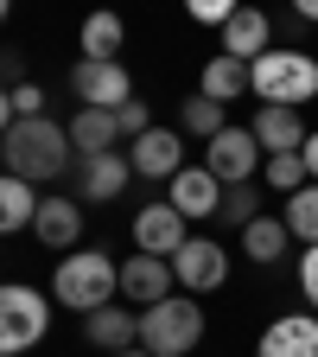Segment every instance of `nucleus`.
<instances>
[{
    "mask_svg": "<svg viewBox=\"0 0 318 357\" xmlns=\"http://www.w3.org/2000/svg\"><path fill=\"white\" fill-rule=\"evenodd\" d=\"M70 128H58L51 115H38V121H13L7 134H0V160H7V172L13 178H58L64 166H70Z\"/></svg>",
    "mask_w": 318,
    "mask_h": 357,
    "instance_id": "1",
    "label": "nucleus"
},
{
    "mask_svg": "<svg viewBox=\"0 0 318 357\" xmlns=\"http://www.w3.org/2000/svg\"><path fill=\"white\" fill-rule=\"evenodd\" d=\"M115 287H121V268H115L102 249H77V255H64V261H58V275H51L58 306H77V312L109 306Z\"/></svg>",
    "mask_w": 318,
    "mask_h": 357,
    "instance_id": "2",
    "label": "nucleus"
},
{
    "mask_svg": "<svg viewBox=\"0 0 318 357\" xmlns=\"http://www.w3.org/2000/svg\"><path fill=\"white\" fill-rule=\"evenodd\" d=\"M255 70V96L261 102H312L318 96V58L312 52H267L248 64Z\"/></svg>",
    "mask_w": 318,
    "mask_h": 357,
    "instance_id": "3",
    "label": "nucleus"
},
{
    "mask_svg": "<svg viewBox=\"0 0 318 357\" xmlns=\"http://www.w3.org/2000/svg\"><path fill=\"white\" fill-rule=\"evenodd\" d=\"M198 338H204V306H191V300H159L141 312V344L153 357H185Z\"/></svg>",
    "mask_w": 318,
    "mask_h": 357,
    "instance_id": "4",
    "label": "nucleus"
},
{
    "mask_svg": "<svg viewBox=\"0 0 318 357\" xmlns=\"http://www.w3.org/2000/svg\"><path fill=\"white\" fill-rule=\"evenodd\" d=\"M45 332H51V306L38 300V287L7 281V287H0V351L19 357V351H32Z\"/></svg>",
    "mask_w": 318,
    "mask_h": 357,
    "instance_id": "5",
    "label": "nucleus"
},
{
    "mask_svg": "<svg viewBox=\"0 0 318 357\" xmlns=\"http://www.w3.org/2000/svg\"><path fill=\"white\" fill-rule=\"evenodd\" d=\"M70 89H77L83 109H121V102H134V83H127L121 58H83L70 70Z\"/></svg>",
    "mask_w": 318,
    "mask_h": 357,
    "instance_id": "6",
    "label": "nucleus"
},
{
    "mask_svg": "<svg viewBox=\"0 0 318 357\" xmlns=\"http://www.w3.org/2000/svg\"><path fill=\"white\" fill-rule=\"evenodd\" d=\"M267 160V147L255 141V128H223L216 141H210V172L223 178V185H255V166Z\"/></svg>",
    "mask_w": 318,
    "mask_h": 357,
    "instance_id": "7",
    "label": "nucleus"
},
{
    "mask_svg": "<svg viewBox=\"0 0 318 357\" xmlns=\"http://www.w3.org/2000/svg\"><path fill=\"white\" fill-rule=\"evenodd\" d=\"M172 275H178L185 294H216L223 281H230V249L210 243V236H191L185 249L172 255Z\"/></svg>",
    "mask_w": 318,
    "mask_h": 357,
    "instance_id": "8",
    "label": "nucleus"
},
{
    "mask_svg": "<svg viewBox=\"0 0 318 357\" xmlns=\"http://www.w3.org/2000/svg\"><path fill=\"white\" fill-rule=\"evenodd\" d=\"M191 236H185V211L178 204H141L134 211V249L141 255H178Z\"/></svg>",
    "mask_w": 318,
    "mask_h": 357,
    "instance_id": "9",
    "label": "nucleus"
},
{
    "mask_svg": "<svg viewBox=\"0 0 318 357\" xmlns=\"http://www.w3.org/2000/svg\"><path fill=\"white\" fill-rule=\"evenodd\" d=\"M172 255H127L121 261V294L134 300V306H159V300H172Z\"/></svg>",
    "mask_w": 318,
    "mask_h": 357,
    "instance_id": "10",
    "label": "nucleus"
},
{
    "mask_svg": "<svg viewBox=\"0 0 318 357\" xmlns=\"http://www.w3.org/2000/svg\"><path fill=\"white\" fill-rule=\"evenodd\" d=\"M127 160H134L141 178H172V172H185V134L178 128H147Z\"/></svg>",
    "mask_w": 318,
    "mask_h": 357,
    "instance_id": "11",
    "label": "nucleus"
},
{
    "mask_svg": "<svg viewBox=\"0 0 318 357\" xmlns=\"http://www.w3.org/2000/svg\"><path fill=\"white\" fill-rule=\"evenodd\" d=\"M255 357H318V312H287L261 332Z\"/></svg>",
    "mask_w": 318,
    "mask_h": 357,
    "instance_id": "12",
    "label": "nucleus"
},
{
    "mask_svg": "<svg viewBox=\"0 0 318 357\" xmlns=\"http://www.w3.org/2000/svg\"><path fill=\"white\" fill-rule=\"evenodd\" d=\"M248 128H255V141H261L267 153H305V141H312L293 102H261V115H255Z\"/></svg>",
    "mask_w": 318,
    "mask_h": 357,
    "instance_id": "13",
    "label": "nucleus"
},
{
    "mask_svg": "<svg viewBox=\"0 0 318 357\" xmlns=\"http://www.w3.org/2000/svg\"><path fill=\"white\" fill-rule=\"evenodd\" d=\"M166 204H178L185 217H216L223 211V178L210 166H185V172H172V198Z\"/></svg>",
    "mask_w": 318,
    "mask_h": 357,
    "instance_id": "14",
    "label": "nucleus"
},
{
    "mask_svg": "<svg viewBox=\"0 0 318 357\" xmlns=\"http://www.w3.org/2000/svg\"><path fill=\"white\" fill-rule=\"evenodd\" d=\"M83 338L96 344V351H127V344H141V312L96 306V312H83Z\"/></svg>",
    "mask_w": 318,
    "mask_h": 357,
    "instance_id": "15",
    "label": "nucleus"
},
{
    "mask_svg": "<svg viewBox=\"0 0 318 357\" xmlns=\"http://www.w3.org/2000/svg\"><path fill=\"white\" fill-rule=\"evenodd\" d=\"M32 230L45 249H77L83 243V204L77 198H45L38 217H32Z\"/></svg>",
    "mask_w": 318,
    "mask_h": 357,
    "instance_id": "16",
    "label": "nucleus"
},
{
    "mask_svg": "<svg viewBox=\"0 0 318 357\" xmlns=\"http://www.w3.org/2000/svg\"><path fill=\"white\" fill-rule=\"evenodd\" d=\"M267 38H274L267 13H261V7H236L230 26H223V52L242 58V64H255V58H267Z\"/></svg>",
    "mask_w": 318,
    "mask_h": 357,
    "instance_id": "17",
    "label": "nucleus"
},
{
    "mask_svg": "<svg viewBox=\"0 0 318 357\" xmlns=\"http://www.w3.org/2000/svg\"><path fill=\"white\" fill-rule=\"evenodd\" d=\"M115 141H121V121H115V109H77V115H70V147H77V160L115 153Z\"/></svg>",
    "mask_w": 318,
    "mask_h": 357,
    "instance_id": "18",
    "label": "nucleus"
},
{
    "mask_svg": "<svg viewBox=\"0 0 318 357\" xmlns=\"http://www.w3.org/2000/svg\"><path fill=\"white\" fill-rule=\"evenodd\" d=\"M83 166V198L89 204H109L127 192V178H134V160L127 153H96V160H77Z\"/></svg>",
    "mask_w": 318,
    "mask_h": 357,
    "instance_id": "19",
    "label": "nucleus"
},
{
    "mask_svg": "<svg viewBox=\"0 0 318 357\" xmlns=\"http://www.w3.org/2000/svg\"><path fill=\"white\" fill-rule=\"evenodd\" d=\"M38 185H32V178H0V230H7V236H19V230H32V217H38Z\"/></svg>",
    "mask_w": 318,
    "mask_h": 357,
    "instance_id": "20",
    "label": "nucleus"
},
{
    "mask_svg": "<svg viewBox=\"0 0 318 357\" xmlns=\"http://www.w3.org/2000/svg\"><path fill=\"white\" fill-rule=\"evenodd\" d=\"M198 89H204V96H216V102H236L242 89H255V70H248L242 58H230V52H216V58L204 64Z\"/></svg>",
    "mask_w": 318,
    "mask_h": 357,
    "instance_id": "21",
    "label": "nucleus"
},
{
    "mask_svg": "<svg viewBox=\"0 0 318 357\" xmlns=\"http://www.w3.org/2000/svg\"><path fill=\"white\" fill-rule=\"evenodd\" d=\"M287 243H293L287 217H255L248 230H242V255H248V261H280V255H287Z\"/></svg>",
    "mask_w": 318,
    "mask_h": 357,
    "instance_id": "22",
    "label": "nucleus"
},
{
    "mask_svg": "<svg viewBox=\"0 0 318 357\" xmlns=\"http://www.w3.org/2000/svg\"><path fill=\"white\" fill-rule=\"evenodd\" d=\"M77 38H83V58H115L121 38H127V26H121V13H89Z\"/></svg>",
    "mask_w": 318,
    "mask_h": 357,
    "instance_id": "23",
    "label": "nucleus"
},
{
    "mask_svg": "<svg viewBox=\"0 0 318 357\" xmlns=\"http://www.w3.org/2000/svg\"><path fill=\"white\" fill-rule=\"evenodd\" d=\"M178 128H185V134H198V141H216V134L230 128V121H223V102L198 89V96H191L185 109H178Z\"/></svg>",
    "mask_w": 318,
    "mask_h": 357,
    "instance_id": "24",
    "label": "nucleus"
},
{
    "mask_svg": "<svg viewBox=\"0 0 318 357\" xmlns=\"http://www.w3.org/2000/svg\"><path fill=\"white\" fill-rule=\"evenodd\" d=\"M280 217H287V230H293V243H305V249H312V243H318V185L293 192Z\"/></svg>",
    "mask_w": 318,
    "mask_h": 357,
    "instance_id": "25",
    "label": "nucleus"
},
{
    "mask_svg": "<svg viewBox=\"0 0 318 357\" xmlns=\"http://www.w3.org/2000/svg\"><path fill=\"white\" fill-rule=\"evenodd\" d=\"M230 230H248V223L261 217V192L255 185H223V211H216Z\"/></svg>",
    "mask_w": 318,
    "mask_h": 357,
    "instance_id": "26",
    "label": "nucleus"
},
{
    "mask_svg": "<svg viewBox=\"0 0 318 357\" xmlns=\"http://www.w3.org/2000/svg\"><path fill=\"white\" fill-rule=\"evenodd\" d=\"M305 178H312L305 153H267V185H280L293 198V192H305Z\"/></svg>",
    "mask_w": 318,
    "mask_h": 357,
    "instance_id": "27",
    "label": "nucleus"
},
{
    "mask_svg": "<svg viewBox=\"0 0 318 357\" xmlns=\"http://www.w3.org/2000/svg\"><path fill=\"white\" fill-rule=\"evenodd\" d=\"M45 115V89L38 83H19V89H7V102H0V121H38Z\"/></svg>",
    "mask_w": 318,
    "mask_h": 357,
    "instance_id": "28",
    "label": "nucleus"
},
{
    "mask_svg": "<svg viewBox=\"0 0 318 357\" xmlns=\"http://www.w3.org/2000/svg\"><path fill=\"white\" fill-rule=\"evenodd\" d=\"M236 7H242V0H185V13H191L198 26H230Z\"/></svg>",
    "mask_w": 318,
    "mask_h": 357,
    "instance_id": "29",
    "label": "nucleus"
},
{
    "mask_svg": "<svg viewBox=\"0 0 318 357\" xmlns=\"http://www.w3.org/2000/svg\"><path fill=\"white\" fill-rule=\"evenodd\" d=\"M115 121H121V134H127V141H141V134L153 128V115H147V102H121V109H115Z\"/></svg>",
    "mask_w": 318,
    "mask_h": 357,
    "instance_id": "30",
    "label": "nucleus"
},
{
    "mask_svg": "<svg viewBox=\"0 0 318 357\" xmlns=\"http://www.w3.org/2000/svg\"><path fill=\"white\" fill-rule=\"evenodd\" d=\"M299 294H305V306H318V243L299 255Z\"/></svg>",
    "mask_w": 318,
    "mask_h": 357,
    "instance_id": "31",
    "label": "nucleus"
},
{
    "mask_svg": "<svg viewBox=\"0 0 318 357\" xmlns=\"http://www.w3.org/2000/svg\"><path fill=\"white\" fill-rule=\"evenodd\" d=\"M0 70H7V89H19V83H26V58H19V52L0 58Z\"/></svg>",
    "mask_w": 318,
    "mask_h": 357,
    "instance_id": "32",
    "label": "nucleus"
},
{
    "mask_svg": "<svg viewBox=\"0 0 318 357\" xmlns=\"http://www.w3.org/2000/svg\"><path fill=\"white\" fill-rule=\"evenodd\" d=\"M293 13H299V20H312V26H318V0H293Z\"/></svg>",
    "mask_w": 318,
    "mask_h": 357,
    "instance_id": "33",
    "label": "nucleus"
},
{
    "mask_svg": "<svg viewBox=\"0 0 318 357\" xmlns=\"http://www.w3.org/2000/svg\"><path fill=\"white\" fill-rule=\"evenodd\" d=\"M305 166H312V185H318V134L305 141Z\"/></svg>",
    "mask_w": 318,
    "mask_h": 357,
    "instance_id": "34",
    "label": "nucleus"
},
{
    "mask_svg": "<svg viewBox=\"0 0 318 357\" xmlns=\"http://www.w3.org/2000/svg\"><path fill=\"white\" fill-rule=\"evenodd\" d=\"M115 357H153V351H147V344H127V351H115Z\"/></svg>",
    "mask_w": 318,
    "mask_h": 357,
    "instance_id": "35",
    "label": "nucleus"
}]
</instances>
